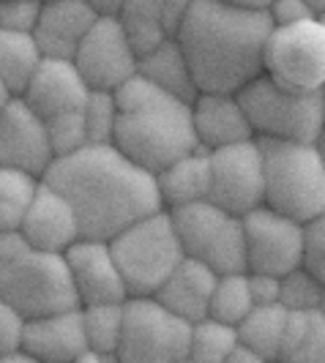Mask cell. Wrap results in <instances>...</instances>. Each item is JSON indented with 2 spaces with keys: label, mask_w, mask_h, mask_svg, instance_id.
<instances>
[{
  "label": "cell",
  "mask_w": 325,
  "mask_h": 363,
  "mask_svg": "<svg viewBox=\"0 0 325 363\" xmlns=\"http://www.w3.org/2000/svg\"><path fill=\"white\" fill-rule=\"evenodd\" d=\"M112 96L118 104L112 145L143 169L156 175L199 147L192 126V104L170 96L140 72L123 79Z\"/></svg>",
  "instance_id": "obj_3"
},
{
  "label": "cell",
  "mask_w": 325,
  "mask_h": 363,
  "mask_svg": "<svg viewBox=\"0 0 325 363\" xmlns=\"http://www.w3.org/2000/svg\"><path fill=\"white\" fill-rule=\"evenodd\" d=\"M137 72L143 74V77H148L153 85H159L170 96L186 101V104H192L194 96L199 93L175 36L164 38L162 44H156L153 50L140 55L137 57Z\"/></svg>",
  "instance_id": "obj_24"
},
{
  "label": "cell",
  "mask_w": 325,
  "mask_h": 363,
  "mask_svg": "<svg viewBox=\"0 0 325 363\" xmlns=\"http://www.w3.org/2000/svg\"><path fill=\"white\" fill-rule=\"evenodd\" d=\"M224 363H263V358L254 352L252 347H246L243 342H235V347L230 350V355H227Z\"/></svg>",
  "instance_id": "obj_40"
},
{
  "label": "cell",
  "mask_w": 325,
  "mask_h": 363,
  "mask_svg": "<svg viewBox=\"0 0 325 363\" xmlns=\"http://www.w3.org/2000/svg\"><path fill=\"white\" fill-rule=\"evenodd\" d=\"M189 3L192 0H123L118 19L137 55L175 36Z\"/></svg>",
  "instance_id": "obj_22"
},
{
  "label": "cell",
  "mask_w": 325,
  "mask_h": 363,
  "mask_svg": "<svg viewBox=\"0 0 325 363\" xmlns=\"http://www.w3.org/2000/svg\"><path fill=\"white\" fill-rule=\"evenodd\" d=\"M82 118H85V131L88 143H112V131L118 121V104L112 91H91L85 104H82Z\"/></svg>",
  "instance_id": "obj_34"
},
{
  "label": "cell",
  "mask_w": 325,
  "mask_h": 363,
  "mask_svg": "<svg viewBox=\"0 0 325 363\" xmlns=\"http://www.w3.org/2000/svg\"><path fill=\"white\" fill-rule=\"evenodd\" d=\"M252 292L246 281V271L235 273H219L214 292H211V303H208V317L238 325L249 309H252Z\"/></svg>",
  "instance_id": "obj_30"
},
{
  "label": "cell",
  "mask_w": 325,
  "mask_h": 363,
  "mask_svg": "<svg viewBox=\"0 0 325 363\" xmlns=\"http://www.w3.org/2000/svg\"><path fill=\"white\" fill-rule=\"evenodd\" d=\"M19 233L33 249L63 255L79 238V224L72 202L47 181H41L19 221Z\"/></svg>",
  "instance_id": "obj_17"
},
{
  "label": "cell",
  "mask_w": 325,
  "mask_h": 363,
  "mask_svg": "<svg viewBox=\"0 0 325 363\" xmlns=\"http://www.w3.org/2000/svg\"><path fill=\"white\" fill-rule=\"evenodd\" d=\"M307 3L320 14V17H325V0H307Z\"/></svg>",
  "instance_id": "obj_44"
},
{
  "label": "cell",
  "mask_w": 325,
  "mask_h": 363,
  "mask_svg": "<svg viewBox=\"0 0 325 363\" xmlns=\"http://www.w3.org/2000/svg\"><path fill=\"white\" fill-rule=\"evenodd\" d=\"M22 330H25V317L6 301H0V355L22 347Z\"/></svg>",
  "instance_id": "obj_38"
},
{
  "label": "cell",
  "mask_w": 325,
  "mask_h": 363,
  "mask_svg": "<svg viewBox=\"0 0 325 363\" xmlns=\"http://www.w3.org/2000/svg\"><path fill=\"white\" fill-rule=\"evenodd\" d=\"M192 126H194L197 145L205 150L254 137L249 118L235 93L199 91L192 101Z\"/></svg>",
  "instance_id": "obj_20"
},
{
  "label": "cell",
  "mask_w": 325,
  "mask_h": 363,
  "mask_svg": "<svg viewBox=\"0 0 325 363\" xmlns=\"http://www.w3.org/2000/svg\"><path fill=\"white\" fill-rule=\"evenodd\" d=\"M47 126V140L53 147V156H69L82 145H88V131H85V118L82 109H69L44 121Z\"/></svg>",
  "instance_id": "obj_33"
},
{
  "label": "cell",
  "mask_w": 325,
  "mask_h": 363,
  "mask_svg": "<svg viewBox=\"0 0 325 363\" xmlns=\"http://www.w3.org/2000/svg\"><path fill=\"white\" fill-rule=\"evenodd\" d=\"M263 74L290 91L325 88L323 17L295 25H273L263 47Z\"/></svg>",
  "instance_id": "obj_10"
},
{
  "label": "cell",
  "mask_w": 325,
  "mask_h": 363,
  "mask_svg": "<svg viewBox=\"0 0 325 363\" xmlns=\"http://www.w3.org/2000/svg\"><path fill=\"white\" fill-rule=\"evenodd\" d=\"M238 342V330L230 323L202 317L192 323L189 336V361L192 363H224Z\"/></svg>",
  "instance_id": "obj_29"
},
{
  "label": "cell",
  "mask_w": 325,
  "mask_h": 363,
  "mask_svg": "<svg viewBox=\"0 0 325 363\" xmlns=\"http://www.w3.org/2000/svg\"><path fill=\"white\" fill-rule=\"evenodd\" d=\"M85 347L88 342L79 306L25 320L22 350L33 358V363H74Z\"/></svg>",
  "instance_id": "obj_18"
},
{
  "label": "cell",
  "mask_w": 325,
  "mask_h": 363,
  "mask_svg": "<svg viewBox=\"0 0 325 363\" xmlns=\"http://www.w3.org/2000/svg\"><path fill=\"white\" fill-rule=\"evenodd\" d=\"M99 17H118L123 0H85Z\"/></svg>",
  "instance_id": "obj_41"
},
{
  "label": "cell",
  "mask_w": 325,
  "mask_h": 363,
  "mask_svg": "<svg viewBox=\"0 0 325 363\" xmlns=\"http://www.w3.org/2000/svg\"><path fill=\"white\" fill-rule=\"evenodd\" d=\"M38 11H41V0H0V28L33 33Z\"/></svg>",
  "instance_id": "obj_36"
},
{
  "label": "cell",
  "mask_w": 325,
  "mask_h": 363,
  "mask_svg": "<svg viewBox=\"0 0 325 363\" xmlns=\"http://www.w3.org/2000/svg\"><path fill=\"white\" fill-rule=\"evenodd\" d=\"M96 17L99 14L85 0H41V11L33 28L41 55L72 60Z\"/></svg>",
  "instance_id": "obj_19"
},
{
  "label": "cell",
  "mask_w": 325,
  "mask_h": 363,
  "mask_svg": "<svg viewBox=\"0 0 325 363\" xmlns=\"http://www.w3.org/2000/svg\"><path fill=\"white\" fill-rule=\"evenodd\" d=\"M79 311H82V330H85L88 347L115 358V350L121 342V328H123V301L88 303V306H79Z\"/></svg>",
  "instance_id": "obj_31"
},
{
  "label": "cell",
  "mask_w": 325,
  "mask_h": 363,
  "mask_svg": "<svg viewBox=\"0 0 325 363\" xmlns=\"http://www.w3.org/2000/svg\"><path fill=\"white\" fill-rule=\"evenodd\" d=\"M156 189L164 208H178L186 202L208 200V183H211V167H208V150L194 147L172 164H167L156 175Z\"/></svg>",
  "instance_id": "obj_23"
},
{
  "label": "cell",
  "mask_w": 325,
  "mask_h": 363,
  "mask_svg": "<svg viewBox=\"0 0 325 363\" xmlns=\"http://www.w3.org/2000/svg\"><path fill=\"white\" fill-rule=\"evenodd\" d=\"M192 323L162 306L153 295H128L115 350L118 363H186Z\"/></svg>",
  "instance_id": "obj_8"
},
{
  "label": "cell",
  "mask_w": 325,
  "mask_h": 363,
  "mask_svg": "<svg viewBox=\"0 0 325 363\" xmlns=\"http://www.w3.org/2000/svg\"><path fill=\"white\" fill-rule=\"evenodd\" d=\"M273 22L265 9L192 0L175 41L197 91L235 93L263 74V47Z\"/></svg>",
  "instance_id": "obj_2"
},
{
  "label": "cell",
  "mask_w": 325,
  "mask_h": 363,
  "mask_svg": "<svg viewBox=\"0 0 325 363\" xmlns=\"http://www.w3.org/2000/svg\"><path fill=\"white\" fill-rule=\"evenodd\" d=\"M263 156V205L309 221L325 213V156L320 143L254 137Z\"/></svg>",
  "instance_id": "obj_4"
},
{
  "label": "cell",
  "mask_w": 325,
  "mask_h": 363,
  "mask_svg": "<svg viewBox=\"0 0 325 363\" xmlns=\"http://www.w3.org/2000/svg\"><path fill=\"white\" fill-rule=\"evenodd\" d=\"M265 11H268L273 25H295V22H304V19L320 17L307 0H268Z\"/></svg>",
  "instance_id": "obj_37"
},
{
  "label": "cell",
  "mask_w": 325,
  "mask_h": 363,
  "mask_svg": "<svg viewBox=\"0 0 325 363\" xmlns=\"http://www.w3.org/2000/svg\"><path fill=\"white\" fill-rule=\"evenodd\" d=\"M246 281H249V292H252L254 306L279 303V276H273V273L246 271Z\"/></svg>",
  "instance_id": "obj_39"
},
{
  "label": "cell",
  "mask_w": 325,
  "mask_h": 363,
  "mask_svg": "<svg viewBox=\"0 0 325 363\" xmlns=\"http://www.w3.org/2000/svg\"><path fill=\"white\" fill-rule=\"evenodd\" d=\"M137 57L121 19L96 17L72 60L91 91H115L137 72Z\"/></svg>",
  "instance_id": "obj_13"
},
{
  "label": "cell",
  "mask_w": 325,
  "mask_h": 363,
  "mask_svg": "<svg viewBox=\"0 0 325 363\" xmlns=\"http://www.w3.org/2000/svg\"><path fill=\"white\" fill-rule=\"evenodd\" d=\"M241 230L246 271L282 276L301 265V221L257 205L241 213Z\"/></svg>",
  "instance_id": "obj_12"
},
{
  "label": "cell",
  "mask_w": 325,
  "mask_h": 363,
  "mask_svg": "<svg viewBox=\"0 0 325 363\" xmlns=\"http://www.w3.org/2000/svg\"><path fill=\"white\" fill-rule=\"evenodd\" d=\"M0 363H33V358H31L22 347H17V350H11V352L0 355Z\"/></svg>",
  "instance_id": "obj_42"
},
{
  "label": "cell",
  "mask_w": 325,
  "mask_h": 363,
  "mask_svg": "<svg viewBox=\"0 0 325 363\" xmlns=\"http://www.w3.org/2000/svg\"><path fill=\"white\" fill-rule=\"evenodd\" d=\"M38 183L41 178L28 169L0 167V230H19Z\"/></svg>",
  "instance_id": "obj_28"
},
{
  "label": "cell",
  "mask_w": 325,
  "mask_h": 363,
  "mask_svg": "<svg viewBox=\"0 0 325 363\" xmlns=\"http://www.w3.org/2000/svg\"><path fill=\"white\" fill-rule=\"evenodd\" d=\"M107 243L128 295H153L183 259L181 240L167 208L131 221Z\"/></svg>",
  "instance_id": "obj_7"
},
{
  "label": "cell",
  "mask_w": 325,
  "mask_h": 363,
  "mask_svg": "<svg viewBox=\"0 0 325 363\" xmlns=\"http://www.w3.org/2000/svg\"><path fill=\"white\" fill-rule=\"evenodd\" d=\"M47 126L19 96H9L0 107V167H17L44 175L53 162Z\"/></svg>",
  "instance_id": "obj_15"
},
{
  "label": "cell",
  "mask_w": 325,
  "mask_h": 363,
  "mask_svg": "<svg viewBox=\"0 0 325 363\" xmlns=\"http://www.w3.org/2000/svg\"><path fill=\"white\" fill-rule=\"evenodd\" d=\"M6 99H9V91L0 85V107H3V101H6Z\"/></svg>",
  "instance_id": "obj_45"
},
{
  "label": "cell",
  "mask_w": 325,
  "mask_h": 363,
  "mask_svg": "<svg viewBox=\"0 0 325 363\" xmlns=\"http://www.w3.org/2000/svg\"><path fill=\"white\" fill-rule=\"evenodd\" d=\"M88 82L77 72L74 60L66 57H41L33 77L28 79L25 91L19 99L36 112L41 121L69 112V109H82L88 99Z\"/></svg>",
  "instance_id": "obj_16"
},
{
  "label": "cell",
  "mask_w": 325,
  "mask_h": 363,
  "mask_svg": "<svg viewBox=\"0 0 325 363\" xmlns=\"http://www.w3.org/2000/svg\"><path fill=\"white\" fill-rule=\"evenodd\" d=\"M41 57L44 55L38 50L33 33L0 28V85L9 91V96H19L25 91Z\"/></svg>",
  "instance_id": "obj_26"
},
{
  "label": "cell",
  "mask_w": 325,
  "mask_h": 363,
  "mask_svg": "<svg viewBox=\"0 0 325 363\" xmlns=\"http://www.w3.org/2000/svg\"><path fill=\"white\" fill-rule=\"evenodd\" d=\"M279 303L287 311L325 309V281L295 265L279 276Z\"/></svg>",
  "instance_id": "obj_32"
},
{
  "label": "cell",
  "mask_w": 325,
  "mask_h": 363,
  "mask_svg": "<svg viewBox=\"0 0 325 363\" xmlns=\"http://www.w3.org/2000/svg\"><path fill=\"white\" fill-rule=\"evenodd\" d=\"M221 3H230L238 9H265L268 6V0H221Z\"/></svg>",
  "instance_id": "obj_43"
},
{
  "label": "cell",
  "mask_w": 325,
  "mask_h": 363,
  "mask_svg": "<svg viewBox=\"0 0 325 363\" xmlns=\"http://www.w3.org/2000/svg\"><path fill=\"white\" fill-rule=\"evenodd\" d=\"M211 183L208 200L235 216L263 205V156L257 140H243L233 145L208 150Z\"/></svg>",
  "instance_id": "obj_11"
},
{
  "label": "cell",
  "mask_w": 325,
  "mask_h": 363,
  "mask_svg": "<svg viewBox=\"0 0 325 363\" xmlns=\"http://www.w3.org/2000/svg\"><path fill=\"white\" fill-rule=\"evenodd\" d=\"M285 320H287V309L282 303L252 306L249 314L235 325L238 342L252 347L254 352L263 358V363L276 361L279 342H282V330H285Z\"/></svg>",
  "instance_id": "obj_27"
},
{
  "label": "cell",
  "mask_w": 325,
  "mask_h": 363,
  "mask_svg": "<svg viewBox=\"0 0 325 363\" xmlns=\"http://www.w3.org/2000/svg\"><path fill=\"white\" fill-rule=\"evenodd\" d=\"M235 96L249 118L254 137L323 145L325 91H290L265 74H257Z\"/></svg>",
  "instance_id": "obj_5"
},
{
  "label": "cell",
  "mask_w": 325,
  "mask_h": 363,
  "mask_svg": "<svg viewBox=\"0 0 325 363\" xmlns=\"http://www.w3.org/2000/svg\"><path fill=\"white\" fill-rule=\"evenodd\" d=\"M0 301L25 320L79 306L63 255L33 249L28 240L17 252L0 257Z\"/></svg>",
  "instance_id": "obj_6"
},
{
  "label": "cell",
  "mask_w": 325,
  "mask_h": 363,
  "mask_svg": "<svg viewBox=\"0 0 325 363\" xmlns=\"http://www.w3.org/2000/svg\"><path fill=\"white\" fill-rule=\"evenodd\" d=\"M41 181L72 202L79 238L109 240L131 221L164 208L153 172L126 159L112 143H88L57 156Z\"/></svg>",
  "instance_id": "obj_1"
},
{
  "label": "cell",
  "mask_w": 325,
  "mask_h": 363,
  "mask_svg": "<svg viewBox=\"0 0 325 363\" xmlns=\"http://www.w3.org/2000/svg\"><path fill=\"white\" fill-rule=\"evenodd\" d=\"M279 363H325V309L287 311Z\"/></svg>",
  "instance_id": "obj_25"
},
{
  "label": "cell",
  "mask_w": 325,
  "mask_h": 363,
  "mask_svg": "<svg viewBox=\"0 0 325 363\" xmlns=\"http://www.w3.org/2000/svg\"><path fill=\"white\" fill-rule=\"evenodd\" d=\"M167 211L172 218L175 235L181 240L183 255L205 262L216 273L246 271L241 216L219 208L211 200L186 202Z\"/></svg>",
  "instance_id": "obj_9"
},
{
  "label": "cell",
  "mask_w": 325,
  "mask_h": 363,
  "mask_svg": "<svg viewBox=\"0 0 325 363\" xmlns=\"http://www.w3.org/2000/svg\"><path fill=\"white\" fill-rule=\"evenodd\" d=\"M66 268L72 276L74 295L79 306L88 303H115L126 301L128 292L123 276L118 271V262L109 252L107 240L96 238H77L63 252Z\"/></svg>",
  "instance_id": "obj_14"
},
{
  "label": "cell",
  "mask_w": 325,
  "mask_h": 363,
  "mask_svg": "<svg viewBox=\"0 0 325 363\" xmlns=\"http://www.w3.org/2000/svg\"><path fill=\"white\" fill-rule=\"evenodd\" d=\"M216 276L219 273L211 271L205 262L183 255L181 262L162 281V287L153 292V298L172 314L194 323V320L208 317V303H211Z\"/></svg>",
  "instance_id": "obj_21"
},
{
  "label": "cell",
  "mask_w": 325,
  "mask_h": 363,
  "mask_svg": "<svg viewBox=\"0 0 325 363\" xmlns=\"http://www.w3.org/2000/svg\"><path fill=\"white\" fill-rule=\"evenodd\" d=\"M301 268L325 281V213L301 221Z\"/></svg>",
  "instance_id": "obj_35"
}]
</instances>
